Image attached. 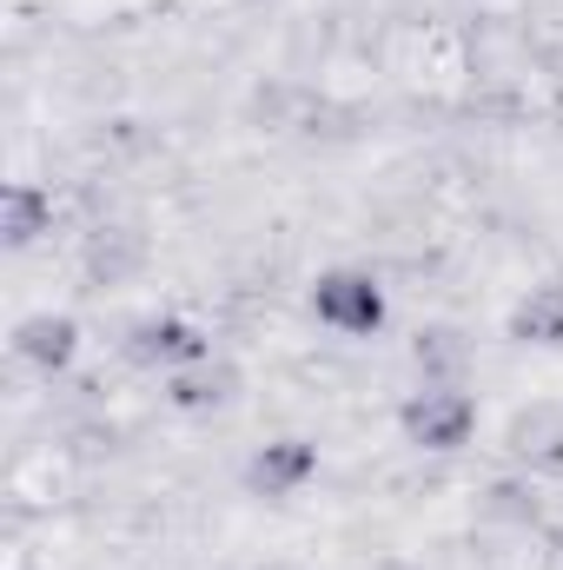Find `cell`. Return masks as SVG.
Instances as JSON below:
<instances>
[{
  "label": "cell",
  "instance_id": "7a4b0ae2",
  "mask_svg": "<svg viewBox=\"0 0 563 570\" xmlns=\"http://www.w3.org/2000/svg\"><path fill=\"white\" fill-rule=\"evenodd\" d=\"M464 419H471V412H464L457 399H424L418 412H412V425H418L424 444H457V438H464Z\"/></svg>",
  "mask_w": 563,
  "mask_h": 570
},
{
  "label": "cell",
  "instance_id": "3957f363",
  "mask_svg": "<svg viewBox=\"0 0 563 570\" xmlns=\"http://www.w3.org/2000/svg\"><path fill=\"white\" fill-rule=\"evenodd\" d=\"M524 332H563V292H551L537 312H524Z\"/></svg>",
  "mask_w": 563,
  "mask_h": 570
},
{
  "label": "cell",
  "instance_id": "6da1fadb",
  "mask_svg": "<svg viewBox=\"0 0 563 570\" xmlns=\"http://www.w3.org/2000/svg\"><path fill=\"white\" fill-rule=\"evenodd\" d=\"M318 305H325V318H338V325H352V332L378 318V292L365 279H332L318 292Z\"/></svg>",
  "mask_w": 563,
  "mask_h": 570
},
{
  "label": "cell",
  "instance_id": "277c9868",
  "mask_svg": "<svg viewBox=\"0 0 563 570\" xmlns=\"http://www.w3.org/2000/svg\"><path fill=\"white\" fill-rule=\"evenodd\" d=\"M33 352L40 358H60L67 352V325H33Z\"/></svg>",
  "mask_w": 563,
  "mask_h": 570
}]
</instances>
